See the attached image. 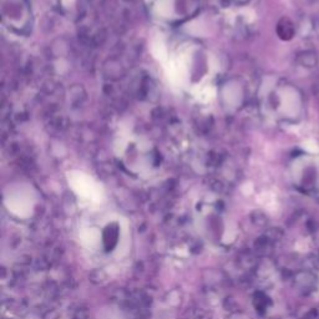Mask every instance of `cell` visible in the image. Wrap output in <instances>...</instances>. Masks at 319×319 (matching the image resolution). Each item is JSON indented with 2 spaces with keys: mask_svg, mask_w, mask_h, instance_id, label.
I'll use <instances>...</instances> for the list:
<instances>
[{
  "mask_svg": "<svg viewBox=\"0 0 319 319\" xmlns=\"http://www.w3.org/2000/svg\"><path fill=\"white\" fill-rule=\"evenodd\" d=\"M299 61L303 66H308V68H313L317 64V56L314 52H304L302 55H299Z\"/></svg>",
  "mask_w": 319,
  "mask_h": 319,
  "instance_id": "cell-1",
  "label": "cell"
}]
</instances>
